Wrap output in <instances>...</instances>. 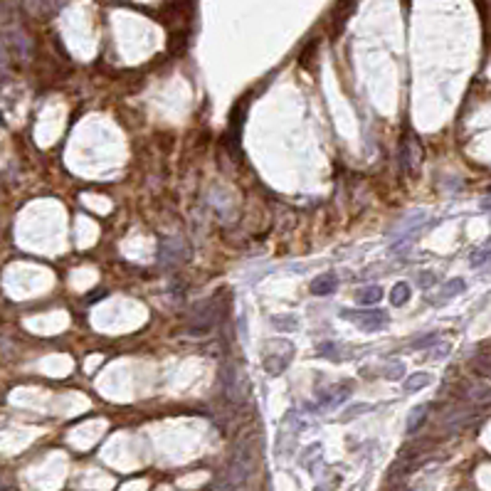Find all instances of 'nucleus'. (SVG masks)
Instances as JSON below:
<instances>
[{"label":"nucleus","mask_w":491,"mask_h":491,"mask_svg":"<svg viewBox=\"0 0 491 491\" xmlns=\"http://www.w3.org/2000/svg\"><path fill=\"white\" fill-rule=\"evenodd\" d=\"M255 462H257V450L249 442H244L242 447L237 450L235 459H232L225 477H222V481H220V491H240L242 489V486L247 484L252 469H255Z\"/></svg>","instance_id":"f257e3e1"},{"label":"nucleus","mask_w":491,"mask_h":491,"mask_svg":"<svg viewBox=\"0 0 491 491\" xmlns=\"http://www.w3.org/2000/svg\"><path fill=\"white\" fill-rule=\"evenodd\" d=\"M341 316L353 324H358L366 331H380L383 326H388V314L385 311H341Z\"/></svg>","instance_id":"f03ea898"},{"label":"nucleus","mask_w":491,"mask_h":491,"mask_svg":"<svg viewBox=\"0 0 491 491\" xmlns=\"http://www.w3.org/2000/svg\"><path fill=\"white\" fill-rule=\"evenodd\" d=\"M336 286H338V277L333 272H326V274H321V277H316L314 282H311V294L328 296V294H333Z\"/></svg>","instance_id":"7ed1b4c3"},{"label":"nucleus","mask_w":491,"mask_h":491,"mask_svg":"<svg viewBox=\"0 0 491 491\" xmlns=\"http://www.w3.org/2000/svg\"><path fill=\"white\" fill-rule=\"evenodd\" d=\"M410 296H412V289H410L408 282H397L395 289H393V294H390L393 306H405V304L410 302Z\"/></svg>","instance_id":"20e7f679"},{"label":"nucleus","mask_w":491,"mask_h":491,"mask_svg":"<svg viewBox=\"0 0 491 491\" xmlns=\"http://www.w3.org/2000/svg\"><path fill=\"white\" fill-rule=\"evenodd\" d=\"M432 383V375L430 373H417V375H410L408 380H405V393H417L422 390V388H427V385Z\"/></svg>","instance_id":"39448f33"},{"label":"nucleus","mask_w":491,"mask_h":491,"mask_svg":"<svg viewBox=\"0 0 491 491\" xmlns=\"http://www.w3.org/2000/svg\"><path fill=\"white\" fill-rule=\"evenodd\" d=\"M380 299H383V289L380 286H366L363 291H358V304H363V306H373V304H378Z\"/></svg>","instance_id":"423d86ee"},{"label":"nucleus","mask_w":491,"mask_h":491,"mask_svg":"<svg viewBox=\"0 0 491 491\" xmlns=\"http://www.w3.org/2000/svg\"><path fill=\"white\" fill-rule=\"evenodd\" d=\"M464 286H467V284H464V279H452V282H447V284H444V291L437 296V302H447V299H452L455 294H462Z\"/></svg>","instance_id":"0eeeda50"},{"label":"nucleus","mask_w":491,"mask_h":491,"mask_svg":"<svg viewBox=\"0 0 491 491\" xmlns=\"http://www.w3.org/2000/svg\"><path fill=\"white\" fill-rule=\"evenodd\" d=\"M425 415H427V405H420L417 410H412L408 417V432L412 435L415 430H420V425L425 422Z\"/></svg>","instance_id":"6e6552de"},{"label":"nucleus","mask_w":491,"mask_h":491,"mask_svg":"<svg viewBox=\"0 0 491 491\" xmlns=\"http://www.w3.org/2000/svg\"><path fill=\"white\" fill-rule=\"evenodd\" d=\"M486 260H489V249H481V252H479V255H477V252H474V255H472V264L474 267H484L486 264Z\"/></svg>","instance_id":"1a4fd4ad"}]
</instances>
